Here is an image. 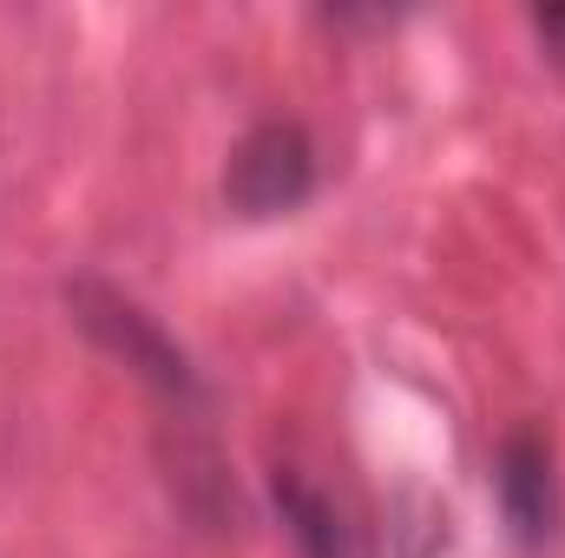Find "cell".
Returning a JSON list of instances; mask_svg holds the SVG:
<instances>
[{
  "label": "cell",
  "instance_id": "1",
  "mask_svg": "<svg viewBox=\"0 0 565 558\" xmlns=\"http://www.w3.org/2000/svg\"><path fill=\"white\" fill-rule=\"evenodd\" d=\"M60 302H66L73 329H79L93 348H106L119 368H132L145 388L171 408L178 427H211V408H217V401H211L204 368L191 362V348L145 309L139 296H126L119 282L79 270V277L60 282Z\"/></svg>",
  "mask_w": 565,
  "mask_h": 558
},
{
  "label": "cell",
  "instance_id": "2",
  "mask_svg": "<svg viewBox=\"0 0 565 558\" xmlns=\"http://www.w3.org/2000/svg\"><path fill=\"white\" fill-rule=\"evenodd\" d=\"M322 158L302 119H257L244 139L231 144L224 164V204L244 224H270V217H296L316 197Z\"/></svg>",
  "mask_w": 565,
  "mask_h": 558
},
{
  "label": "cell",
  "instance_id": "3",
  "mask_svg": "<svg viewBox=\"0 0 565 558\" xmlns=\"http://www.w3.org/2000/svg\"><path fill=\"white\" fill-rule=\"evenodd\" d=\"M493 493H500V519H507V539L526 558H540L559 539L565 500H559V460H553V440L520 420L500 433L493 447Z\"/></svg>",
  "mask_w": 565,
  "mask_h": 558
},
{
  "label": "cell",
  "instance_id": "4",
  "mask_svg": "<svg viewBox=\"0 0 565 558\" xmlns=\"http://www.w3.org/2000/svg\"><path fill=\"white\" fill-rule=\"evenodd\" d=\"M270 506H277L282 533H289V546H296L302 558H355L342 506H335V500H329L309 473L277 466V473H270Z\"/></svg>",
  "mask_w": 565,
  "mask_h": 558
},
{
  "label": "cell",
  "instance_id": "5",
  "mask_svg": "<svg viewBox=\"0 0 565 558\" xmlns=\"http://www.w3.org/2000/svg\"><path fill=\"white\" fill-rule=\"evenodd\" d=\"M526 26H533V40H540V60L565 73V0H546V7H533L526 13Z\"/></svg>",
  "mask_w": 565,
  "mask_h": 558
}]
</instances>
